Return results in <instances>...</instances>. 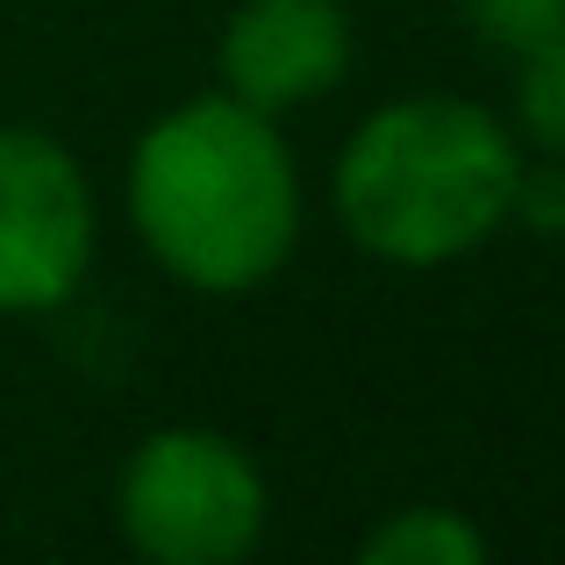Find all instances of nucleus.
<instances>
[{
	"label": "nucleus",
	"instance_id": "obj_1",
	"mask_svg": "<svg viewBox=\"0 0 565 565\" xmlns=\"http://www.w3.org/2000/svg\"><path fill=\"white\" fill-rule=\"evenodd\" d=\"M129 222L193 294H250L301 244V172L273 115L201 94L158 115L129 158Z\"/></svg>",
	"mask_w": 565,
	"mask_h": 565
},
{
	"label": "nucleus",
	"instance_id": "obj_2",
	"mask_svg": "<svg viewBox=\"0 0 565 565\" xmlns=\"http://www.w3.org/2000/svg\"><path fill=\"white\" fill-rule=\"evenodd\" d=\"M523 151L458 94H408L373 108L337 158V222L386 265H444L480 250L509 222Z\"/></svg>",
	"mask_w": 565,
	"mask_h": 565
},
{
	"label": "nucleus",
	"instance_id": "obj_3",
	"mask_svg": "<svg viewBox=\"0 0 565 565\" xmlns=\"http://www.w3.org/2000/svg\"><path fill=\"white\" fill-rule=\"evenodd\" d=\"M129 552L151 565H236L258 552L273 494L258 458L222 429H158L129 451L115 487Z\"/></svg>",
	"mask_w": 565,
	"mask_h": 565
},
{
	"label": "nucleus",
	"instance_id": "obj_4",
	"mask_svg": "<svg viewBox=\"0 0 565 565\" xmlns=\"http://www.w3.org/2000/svg\"><path fill=\"white\" fill-rule=\"evenodd\" d=\"M94 265V186L43 129H0V316H43Z\"/></svg>",
	"mask_w": 565,
	"mask_h": 565
},
{
	"label": "nucleus",
	"instance_id": "obj_5",
	"mask_svg": "<svg viewBox=\"0 0 565 565\" xmlns=\"http://www.w3.org/2000/svg\"><path fill=\"white\" fill-rule=\"evenodd\" d=\"M351 14L344 0H244L222 29V94L258 115H294L344 86Z\"/></svg>",
	"mask_w": 565,
	"mask_h": 565
},
{
	"label": "nucleus",
	"instance_id": "obj_6",
	"mask_svg": "<svg viewBox=\"0 0 565 565\" xmlns=\"http://www.w3.org/2000/svg\"><path fill=\"white\" fill-rule=\"evenodd\" d=\"M365 565H480L487 537L458 509H401L359 544Z\"/></svg>",
	"mask_w": 565,
	"mask_h": 565
},
{
	"label": "nucleus",
	"instance_id": "obj_7",
	"mask_svg": "<svg viewBox=\"0 0 565 565\" xmlns=\"http://www.w3.org/2000/svg\"><path fill=\"white\" fill-rule=\"evenodd\" d=\"M515 122L544 158H565V36L515 57Z\"/></svg>",
	"mask_w": 565,
	"mask_h": 565
},
{
	"label": "nucleus",
	"instance_id": "obj_8",
	"mask_svg": "<svg viewBox=\"0 0 565 565\" xmlns=\"http://www.w3.org/2000/svg\"><path fill=\"white\" fill-rule=\"evenodd\" d=\"M466 22L487 51L530 57L565 36V0H466Z\"/></svg>",
	"mask_w": 565,
	"mask_h": 565
},
{
	"label": "nucleus",
	"instance_id": "obj_9",
	"mask_svg": "<svg viewBox=\"0 0 565 565\" xmlns=\"http://www.w3.org/2000/svg\"><path fill=\"white\" fill-rule=\"evenodd\" d=\"M509 222H523L530 236H565V158H544V166L515 172Z\"/></svg>",
	"mask_w": 565,
	"mask_h": 565
}]
</instances>
